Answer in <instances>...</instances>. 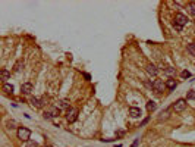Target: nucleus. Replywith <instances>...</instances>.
<instances>
[{"mask_svg": "<svg viewBox=\"0 0 195 147\" xmlns=\"http://www.w3.org/2000/svg\"><path fill=\"white\" fill-rule=\"evenodd\" d=\"M116 135H117V137H123V135H125V131H117Z\"/></svg>", "mask_w": 195, "mask_h": 147, "instance_id": "25", "label": "nucleus"}, {"mask_svg": "<svg viewBox=\"0 0 195 147\" xmlns=\"http://www.w3.org/2000/svg\"><path fill=\"white\" fill-rule=\"evenodd\" d=\"M194 46H195V41H194Z\"/></svg>", "mask_w": 195, "mask_h": 147, "instance_id": "28", "label": "nucleus"}, {"mask_svg": "<svg viewBox=\"0 0 195 147\" xmlns=\"http://www.w3.org/2000/svg\"><path fill=\"white\" fill-rule=\"evenodd\" d=\"M145 71H147L148 75H151V77H155L157 74H159V69H157V66L155 65H153V63H148L147 66H145Z\"/></svg>", "mask_w": 195, "mask_h": 147, "instance_id": "10", "label": "nucleus"}, {"mask_svg": "<svg viewBox=\"0 0 195 147\" xmlns=\"http://www.w3.org/2000/svg\"><path fill=\"white\" fill-rule=\"evenodd\" d=\"M46 101H47L46 97H32V99L29 100V103H31V106L35 107V109H41L43 106H46Z\"/></svg>", "mask_w": 195, "mask_h": 147, "instance_id": "4", "label": "nucleus"}, {"mask_svg": "<svg viewBox=\"0 0 195 147\" xmlns=\"http://www.w3.org/2000/svg\"><path fill=\"white\" fill-rule=\"evenodd\" d=\"M188 52H189L191 54H194V56H195V46H194V43L188 44Z\"/></svg>", "mask_w": 195, "mask_h": 147, "instance_id": "22", "label": "nucleus"}, {"mask_svg": "<svg viewBox=\"0 0 195 147\" xmlns=\"http://www.w3.org/2000/svg\"><path fill=\"white\" fill-rule=\"evenodd\" d=\"M169 116H170V109H164L159 115V121H166V119H169Z\"/></svg>", "mask_w": 195, "mask_h": 147, "instance_id": "13", "label": "nucleus"}, {"mask_svg": "<svg viewBox=\"0 0 195 147\" xmlns=\"http://www.w3.org/2000/svg\"><path fill=\"white\" fill-rule=\"evenodd\" d=\"M173 22H175V24H178L179 27H183V25L188 22V18H186L183 14H176L175 15V21H173Z\"/></svg>", "mask_w": 195, "mask_h": 147, "instance_id": "7", "label": "nucleus"}, {"mask_svg": "<svg viewBox=\"0 0 195 147\" xmlns=\"http://www.w3.org/2000/svg\"><path fill=\"white\" fill-rule=\"evenodd\" d=\"M155 109H157V103H155L154 100H150L147 103V110L148 112H154Z\"/></svg>", "mask_w": 195, "mask_h": 147, "instance_id": "17", "label": "nucleus"}, {"mask_svg": "<svg viewBox=\"0 0 195 147\" xmlns=\"http://www.w3.org/2000/svg\"><path fill=\"white\" fill-rule=\"evenodd\" d=\"M195 99V90H191L188 94H186V100H194Z\"/></svg>", "mask_w": 195, "mask_h": 147, "instance_id": "21", "label": "nucleus"}, {"mask_svg": "<svg viewBox=\"0 0 195 147\" xmlns=\"http://www.w3.org/2000/svg\"><path fill=\"white\" fill-rule=\"evenodd\" d=\"M56 107L59 109V110H69L71 109V106H69V100L67 99H62V100H59L57 103H56Z\"/></svg>", "mask_w": 195, "mask_h": 147, "instance_id": "8", "label": "nucleus"}, {"mask_svg": "<svg viewBox=\"0 0 195 147\" xmlns=\"http://www.w3.org/2000/svg\"><path fill=\"white\" fill-rule=\"evenodd\" d=\"M7 128H9V129H15V128H18V124H16L15 121H9V122H7Z\"/></svg>", "mask_w": 195, "mask_h": 147, "instance_id": "20", "label": "nucleus"}, {"mask_svg": "<svg viewBox=\"0 0 195 147\" xmlns=\"http://www.w3.org/2000/svg\"><path fill=\"white\" fill-rule=\"evenodd\" d=\"M3 91H5L6 94H12V93H13V85H12V84H9V82L3 84Z\"/></svg>", "mask_w": 195, "mask_h": 147, "instance_id": "16", "label": "nucleus"}, {"mask_svg": "<svg viewBox=\"0 0 195 147\" xmlns=\"http://www.w3.org/2000/svg\"><path fill=\"white\" fill-rule=\"evenodd\" d=\"M188 12L195 18V3H189L188 5Z\"/></svg>", "mask_w": 195, "mask_h": 147, "instance_id": "19", "label": "nucleus"}, {"mask_svg": "<svg viewBox=\"0 0 195 147\" xmlns=\"http://www.w3.org/2000/svg\"><path fill=\"white\" fill-rule=\"evenodd\" d=\"M10 78V72L7 69H2L0 71V80L3 81V84H6V81Z\"/></svg>", "mask_w": 195, "mask_h": 147, "instance_id": "12", "label": "nucleus"}, {"mask_svg": "<svg viewBox=\"0 0 195 147\" xmlns=\"http://www.w3.org/2000/svg\"><path fill=\"white\" fill-rule=\"evenodd\" d=\"M172 109H173L175 112H178V113L183 112V110L186 109V100H185V99H179V100H176L175 103L172 105Z\"/></svg>", "mask_w": 195, "mask_h": 147, "instance_id": "3", "label": "nucleus"}, {"mask_svg": "<svg viewBox=\"0 0 195 147\" xmlns=\"http://www.w3.org/2000/svg\"><path fill=\"white\" fill-rule=\"evenodd\" d=\"M166 88V82H163V80H155L153 81V91L154 93H162L163 90Z\"/></svg>", "mask_w": 195, "mask_h": 147, "instance_id": "6", "label": "nucleus"}, {"mask_svg": "<svg viewBox=\"0 0 195 147\" xmlns=\"http://www.w3.org/2000/svg\"><path fill=\"white\" fill-rule=\"evenodd\" d=\"M46 147H50V146H46Z\"/></svg>", "mask_w": 195, "mask_h": 147, "instance_id": "29", "label": "nucleus"}, {"mask_svg": "<svg viewBox=\"0 0 195 147\" xmlns=\"http://www.w3.org/2000/svg\"><path fill=\"white\" fill-rule=\"evenodd\" d=\"M32 84L31 82H24L22 85H21V91H22V94H31L32 93Z\"/></svg>", "mask_w": 195, "mask_h": 147, "instance_id": "9", "label": "nucleus"}, {"mask_svg": "<svg viewBox=\"0 0 195 147\" xmlns=\"http://www.w3.org/2000/svg\"><path fill=\"white\" fill-rule=\"evenodd\" d=\"M173 27H175L178 31H182V27H179V25H178V24H175V22H173Z\"/></svg>", "mask_w": 195, "mask_h": 147, "instance_id": "26", "label": "nucleus"}, {"mask_svg": "<svg viewBox=\"0 0 195 147\" xmlns=\"http://www.w3.org/2000/svg\"><path fill=\"white\" fill-rule=\"evenodd\" d=\"M136 144H138V140H135V141H134V144H132V147H136Z\"/></svg>", "mask_w": 195, "mask_h": 147, "instance_id": "27", "label": "nucleus"}, {"mask_svg": "<svg viewBox=\"0 0 195 147\" xmlns=\"http://www.w3.org/2000/svg\"><path fill=\"white\" fill-rule=\"evenodd\" d=\"M176 87H178V82H176L175 80H167L166 81V88H167V90L173 91Z\"/></svg>", "mask_w": 195, "mask_h": 147, "instance_id": "14", "label": "nucleus"}, {"mask_svg": "<svg viewBox=\"0 0 195 147\" xmlns=\"http://www.w3.org/2000/svg\"><path fill=\"white\" fill-rule=\"evenodd\" d=\"M59 113H60V110L56 106H52V107H48L47 110H44L43 116H44V119H53V118H57Z\"/></svg>", "mask_w": 195, "mask_h": 147, "instance_id": "1", "label": "nucleus"}, {"mask_svg": "<svg viewBox=\"0 0 195 147\" xmlns=\"http://www.w3.org/2000/svg\"><path fill=\"white\" fill-rule=\"evenodd\" d=\"M181 77L182 78H189V77H191V72H189V71H182Z\"/></svg>", "mask_w": 195, "mask_h": 147, "instance_id": "23", "label": "nucleus"}, {"mask_svg": "<svg viewBox=\"0 0 195 147\" xmlns=\"http://www.w3.org/2000/svg\"><path fill=\"white\" fill-rule=\"evenodd\" d=\"M29 137H31V131L25 127H19L18 128V138L21 141H29Z\"/></svg>", "mask_w": 195, "mask_h": 147, "instance_id": "2", "label": "nucleus"}, {"mask_svg": "<svg viewBox=\"0 0 195 147\" xmlns=\"http://www.w3.org/2000/svg\"><path fill=\"white\" fill-rule=\"evenodd\" d=\"M22 68H24V62H22V60H18V62L15 63V66H13V72H19Z\"/></svg>", "mask_w": 195, "mask_h": 147, "instance_id": "18", "label": "nucleus"}, {"mask_svg": "<svg viewBox=\"0 0 195 147\" xmlns=\"http://www.w3.org/2000/svg\"><path fill=\"white\" fill-rule=\"evenodd\" d=\"M27 147H38V143H35V141H28Z\"/></svg>", "mask_w": 195, "mask_h": 147, "instance_id": "24", "label": "nucleus"}, {"mask_svg": "<svg viewBox=\"0 0 195 147\" xmlns=\"http://www.w3.org/2000/svg\"><path fill=\"white\" fill-rule=\"evenodd\" d=\"M129 116L134 118V119L140 118V116H141V109H140V107H131V109H129Z\"/></svg>", "mask_w": 195, "mask_h": 147, "instance_id": "11", "label": "nucleus"}, {"mask_svg": "<svg viewBox=\"0 0 195 147\" xmlns=\"http://www.w3.org/2000/svg\"><path fill=\"white\" fill-rule=\"evenodd\" d=\"M163 72L166 74L167 77H173L176 74V69L175 68H172V66H166V68H163Z\"/></svg>", "mask_w": 195, "mask_h": 147, "instance_id": "15", "label": "nucleus"}, {"mask_svg": "<svg viewBox=\"0 0 195 147\" xmlns=\"http://www.w3.org/2000/svg\"><path fill=\"white\" fill-rule=\"evenodd\" d=\"M78 109L76 107H71L69 110H66V121L69 122V124H72V122H75V121L78 119Z\"/></svg>", "mask_w": 195, "mask_h": 147, "instance_id": "5", "label": "nucleus"}]
</instances>
